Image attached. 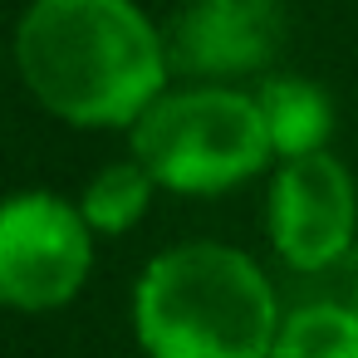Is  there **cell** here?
<instances>
[{
  "label": "cell",
  "mask_w": 358,
  "mask_h": 358,
  "mask_svg": "<svg viewBox=\"0 0 358 358\" xmlns=\"http://www.w3.org/2000/svg\"><path fill=\"white\" fill-rule=\"evenodd\" d=\"M270 358H358V314L348 304H304L280 324Z\"/></svg>",
  "instance_id": "8"
},
{
  "label": "cell",
  "mask_w": 358,
  "mask_h": 358,
  "mask_svg": "<svg viewBox=\"0 0 358 358\" xmlns=\"http://www.w3.org/2000/svg\"><path fill=\"white\" fill-rule=\"evenodd\" d=\"M133 324L148 358H270L280 304L250 255L192 241L143 270Z\"/></svg>",
  "instance_id": "2"
},
{
  "label": "cell",
  "mask_w": 358,
  "mask_h": 358,
  "mask_svg": "<svg viewBox=\"0 0 358 358\" xmlns=\"http://www.w3.org/2000/svg\"><path fill=\"white\" fill-rule=\"evenodd\" d=\"M255 103H260V118H265V133H270V148L280 162L289 157H304V152H324L329 133H334V108L324 99V89H314L309 79H265L255 89Z\"/></svg>",
  "instance_id": "7"
},
{
  "label": "cell",
  "mask_w": 358,
  "mask_h": 358,
  "mask_svg": "<svg viewBox=\"0 0 358 358\" xmlns=\"http://www.w3.org/2000/svg\"><path fill=\"white\" fill-rule=\"evenodd\" d=\"M348 309H353V314H358V280H353V299H348Z\"/></svg>",
  "instance_id": "10"
},
{
  "label": "cell",
  "mask_w": 358,
  "mask_h": 358,
  "mask_svg": "<svg viewBox=\"0 0 358 358\" xmlns=\"http://www.w3.org/2000/svg\"><path fill=\"white\" fill-rule=\"evenodd\" d=\"M270 152L255 94H236L226 84L162 94L133 123V162H143L167 192H226L255 177Z\"/></svg>",
  "instance_id": "3"
},
{
  "label": "cell",
  "mask_w": 358,
  "mask_h": 358,
  "mask_svg": "<svg viewBox=\"0 0 358 358\" xmlns=\"http://www.w3.org/2000/svg\"><path fill=\"white\" fill-rule=\"evenodd\" d=\"M94 260L89 221L50 192L0 201V304L45 314L79 294Z\"/></svg>",
  "instance_id": "4"
},
{
  "label": "cell",
  "mask_w": 358,
  "mask_h": 358,
  "mask_svg": "<svg viewBox=\"0 0 358 358\" xmlns=\"http://www.w3.org/2000/svg\"><path fill=\"white\" fill-rule=\"evenodd\" d=\"M152 187H157V182H152V172H148L143 162H113V167H103V172L84 187L79 211H84L89 231L123 236V231L138 226V216L148 211Z\"/></svg>",
  "instance_id": "9"
},
{
  "label": "cell",
  "mask_w": 358,
  "mask_h": 358,
  "mask_svg": "<svg viewBox=\"0 0 358 358\" xmlns=\"http://www.w3.org/2000/svg\"><path fill=\"white\" fill-rule=\"evenodd\" d=\"M25 89L74 128H133L167 79V45L133 0H35L15 30Z\"/></svg>",
  "instance_id": "1"
},
{
  "label": "cell",
  "mask_w": 358,
  "mask_h": 358,
  "mask_svg": "<svg viewBox=\"0 0 358 358\" xmlns=\"http://www.w3.org/2000/svg\"><path fill=\"white\" fill-rule=\"evenodd\" d=\"M358 221L353 177L334 152H304L280 162L270 187V241L294 270H329Z\"/></svg>",
  "instance_id": "5"
},
{
  "label": "cell",
  "mask_w": 358,
  "mask_h": 358,
  "mask_svg": "<svg viewBox=\"0 0 358 358\" xmlns=\"http://www.w3.org/2000/svg\"><path fill=\"white\" fill-rule=\"evenodd\" d=\"M167 69L192 79L260 74L285 45L280 0H192L167 30Z\"/></svg>",
  "instance_id": "6"
}]
</instances>
